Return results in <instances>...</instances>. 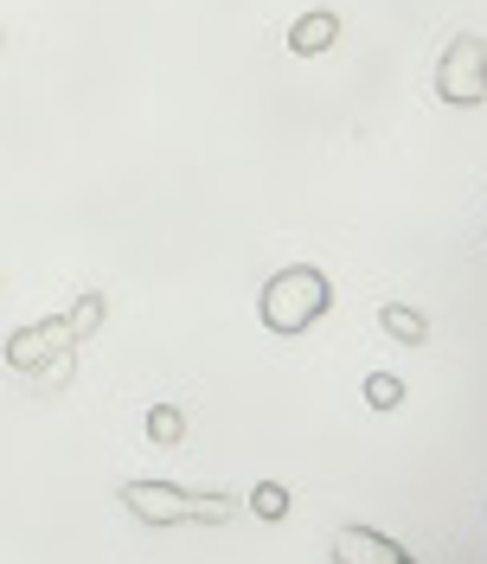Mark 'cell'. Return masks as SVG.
Segmentation results:
<instances>
[{"label":"cell","mask_w":487,"mask_h":564,"mask_svg":"<svg viewBox=\"0 0 487 564\" xmlns=\"http://www.w3.org/2000/svg\"><path fill=\"white\" fill-rule=\"evenodd\" d=\"M148 436H154V443H180V436H186V417H180L174 404H154V411H148Z\"/></svg>","instance_id":"cell-9"},{"label":"cell","mask_w":487,"mask_h":564,"mask_svg":"<svg viewBox=\"0 0 487 564\" xmlns=\"http://www.w3.org/2000/svg\"><path fill=\"white\" fill-rule=\"evenodd\" d=\"M327 302H334L327 276L314 263H289V270H277L263 282V327L270 334H302V327H314L327 315Z\"/></svg>","instance_id":"cell-1"},{"label":"cell","mask_w":487,"mask_h":564,"mask_svg":"<svg viewBox=\"0 0 487 564\" xmlns=\"http://www.w3.org/2000/svg\"><path fill=\"white\" fill-rule=\"evenodd\" d=\"M250 513H257V520H282V513H289V488H282V481H257V488H250Z\"/></svg>","instance_id":"cell-7"},{"label":"cell","mask_w":487,"mask_h":564,"mask_svg":"<svg viewBox=\"0 0 487 564\" xmlns=\"http://www.w3.org/2000/svg\"><path fill=\"white\" fill-rule=\"evenodd\" d=\"M436 97L450 109H481L487 104V39L455 33L443 45V65H436Z\"/></svg>","instance_id":"cell-3"},{"label":"cell","mask_w":487,"mask_h":564,"mask_svg":"<svg viewBox=\"0 0 487 564\" xmlns=\"http://www.w3.org/2000/svg\"><path fill=\"white\" fill-rule=\"evenodd\" d=\"M334 564H418V558H411L404 545H391L385 532H372V527H340Z\"/></svg>","instance_id":"cell-4"},{"label":"cell","mask_w":487,"mask_h":564,"mask_svg":"<svg viewBox=\"0 0 487 564\" xmlns=\"http://www.w3.org/2000/svg\"><path fill=\"white\" fill-rule=\"evenodd\" d=\"M65 321H71V334H77V340H84V334H97V321H104V295H84Z\"/></svg>","instance_id":"cell-10"},{"label":"cell","mask_w":487,"mask_h":564,"mask_svg":"<svg viewBox=\"0 0 487 564\" xmlns=\"http://www.w3.org/2000/svg\"><path fill=\"white\" fill-rule=\"evenodd\" d=\"M122 507L148 520V527H180V520H231L238 513V500H225V494H193V488H174V481H129L122 488Z\"/></svg>","instance_id":"cell-2"},{"label":"cell","mask_w":487,"mask_h":564,"mask_svg":"<svg viewBox=\"0 0 487 564\" xmlns=\"http://www.w3.org/2000/svg\"><path fill=\"white\" fill-rule=\"evenodd\" d=\"M379 327L391 334V340H404V347H423V340H430V321H423L418 308H404V302H385Z\"/></svg>","instance_id":"cell-6"},{"label":"cell","mask_w":487,"mask_h":564,"mask_svg":"<svg viewBox=\"0 0 487 564\" xmlns=\"http://www.w3.org/2000/svg\"><path fill=\"white\" fill-rule=\"evenodd\" d=\"M327 45H340V13H334V7H309V13L289 26V52H295V58H321Z\"/></svg>","instance_id":"cell-5"},{"label":"cell","mask_w":487,"mask_h":564,"mask_svg":"<svg viewBox=\"0 0 487 564\" xmlns=\"http://www.w3.org/2000/svg\"><path fill=\"white\" fill-rule=\"evenodd\" d=\"M366 404H372V411L404 404V379H398V372H372V379H366Z\"/></svg>","instance_id":"cell-8"}]
</instances>
